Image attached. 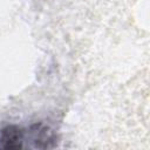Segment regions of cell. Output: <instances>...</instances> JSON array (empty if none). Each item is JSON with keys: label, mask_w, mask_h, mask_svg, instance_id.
Wrapping results in <instances>:
<instances>
[{"label": "cell", "mask_w": 150, "mask_h": 150, "mask_svg": "<svg viewBox=\"0 0 150 150\" xmlns=\"http://www.w3.org/2000/svg\"><path fill=\"white\" fill-rule=\"evenodd\" d=\"M26 135L32 142V148L35 149H50L57 144L56 134L43 123L32 124L26 129Z\"/></svg>", "instance_id": "6da1fadb"}, {"label": "cell", "mask_w": 150, "mask_h": 150, "mask_svg": "<svg viewBox=\"0 0 150 150\" xmlns=\"http://www.w3.org/2000/svg\"><path fill=\"white\" fill-rule=\"evenodd\" d=\"M26 129L9 124L0 129V150H20L23 148Z\"/></svg>", "instance_id": "7a4b0ae2"}]
</instances>
